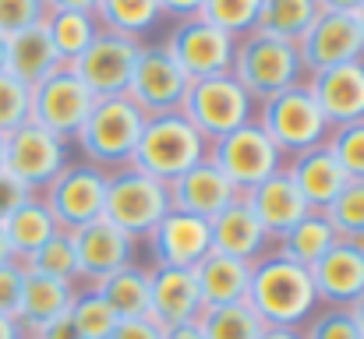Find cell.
<instances>
[{
  "instance_id": "obj_1",
  "label": "cell",
  "mask_w": 364,
  "mask_h": 339,
  "mask_svg": "<svg viewBox=\"0 0 364 339\" xmlns=\"http://www.w3.org/2000/svg\"><path fill=\"white\" fill-rule=\"evenodd\" d=\"M265 329H301L322 304L311 283V272L276 251L251 265L247 301H244Z\"/></svg>"
},
{
  "instance_id": "obj_2",
  "label": "cell",
  "mask_w": 364,
  "mask_h": 339,
  "mask_svg": "<svg viewBox=\"0 0 364 339\" xmlns=\"http://www.w3.org/2000/svg\"><path fill=\"white\" fill-rule=\"evenodd\" d=\"M202 159H209V141L191 127V120L184 113H159V117H145L131 166L163 184H173Z\"/></svg>"
},
{
  "instance_id": "obj_3",
  "label": "cell",
  "mask_w": 364,
  "mask_h": 339,
  "mask_svg": "<svg viewBox=\"0 0 364 339\" xmlns=\"http://www.w3.org/2000/svg\"><path fill=\"white\" fill-rule=\"evenodd\" d=\"M230 75L255 99V107L279 96V92H287V89H294V85H301L308 78L297 46L283 43L276 36H265V32H247V36L237 39Z\"/></svg>"
},
{
  "instance_id": "obj_4",
  "label": "cell",
  "mask_w": 364,
  "mask_h": 339,
  "mask_svg": "<svg viewBox=\"0 0 364 339\" xmlns=\"http://www.w3.org/2000/svg\"><path fill=\"white\" fill-rule=\"evenodd\" d=\"M255 124L269 134V141L279 149L283 163L308 152V149H318L326 145L329 138V120L322 117L315 96L308 92V85H294L265 103L255 107Z\"/></svg>"
},
{
  "instance_id": "obj_5",
  "label": "cell",
  "mask_w": 364,
  "mask_h": 339,
  "mask_svg": "<svg viewBox=\"0 0 364 339\" xmlns=\"http://www.w3.org/2000/svg\"><path fill=\"white\" fill-rule=\"evenodd\" d=\"M141 127H145V113L138 110L127 96L100 99L92 107V113H89V120L82 124L75 145L85 156V163H92V166L110 173V170L131 166V156L138 149Z\"/></svg>"
},
{
  "instance_id": "obj_6",
  "label": "cell",
  "mask_w": 364,
  "mask_h": 339,
  "mask_svg": "<svg viewBox=\"0 0 364 339\" xmlns=\"http://www.w3.org/2000/svg\"><path fill=\"white\" fill-rule=\"evenodd\" d=\"M170 212V188L134 166H121L107 173V202L103 220L127 233L134 244H141L159 220Z\"/></svg>"
},
{
  "instance_id": "obj_7",
  "label": "cell",
  "mask_w": 364,
  "mask_h": 339,
  "mask_svg": "<svg viewBox=\"0 0 364 339\" xmlns=\"http://www.w3.org/2000/svg\"><path fill=\"white\" fill-rule=\"evenodd\" d=\"M181 113L213 145V141L227 138L230 131L255 120V99L244 92L234 75H216V78H202V82L188 85Z\"/></svg>"
},
{
  "instance_id": "obj_8",
  "label": "cell",
  "mask_w": 364,
  "mask_h": 339,
  "mask_svg": "<svg viewBox=\"0 0 364 339\" xmlns=\"http://www.w3.org/2000/svg\"><path fill=\"white\" fill-rule=\"evenodd\" d=\"M96 103L100 99L85 89V82L71 68H57L53 75H46L39 85L28 89V120L75 145Z\"/></svg>"
},
{
  "instance_id": "obj_9",
  "label": "cell",
  "mask_w": 364,
  "mask_h": 339,
  "mask_svg": "<svg viewBox=\"0 0 364 339\" xmlns=\"http://www.w3.org/2000/svg\"><path fill=\"white\" fill-rule=\"evenodd\" d=\"M68 163H71V141L43 131L32 120L4 138V170L32 195H43Z\"/></svg>"
},
{
  "instance_id": "obj_10",
  "label": "cell",
  "mask_w": 364,
  "mask_h": 339,
  "mask_svg": "<svg viewBox=\"0 0 364 339\" xmlns=\"http://www.w3.org/2000/svg\"><path fill=\"white\" fill-rule=\"evenodd\" d=\"M166 46V53L173 57V64L184 71L188 82H202V78H216V75H230L234 68V50L237 39L213 28L202 18H188V21H173V28L166 32V39H159Z\"/></svg>"
},
{
  "instance_id": "obj_11",
  "label": "cell",
  "mask_w": 364,
  "mask_h": 339,
  "mask_svg": "<svg viewBox=\"0 0 364 339\" xmlns=\"http://www.w3.org/2000/svg\"><path fill=\"white\" fill-rule=\"evenodd\" d=\"M209 159L216 163V170L241 191L247 195L255 184H262L265 177H272L276 170H283V156L279 149L269 141V134L251 120L237 131H230L227 138L209 145Z\"/></svg>"
},
{
  "instance_id": "obj_12",
  "label": "cell",
  "mask_w": 364,
  "mask_h": 339,
  "mask_svg": "<svg viewBox=\"0 0 364 339\" xmlns=\"http://www.w3.org/2000/svg\"><path fill=\"white\" fill-rule=\"evenodd\" d=\"M60 230H78L96 220H103V202H107V170L92 163H68L60 177L39 195Z\"/></svg>"
},
{
  "instance_id": "obj_13",
  "label": "cell",
  "mask_w": 364,
  "mask_h": 339,
  "mask_svg": "<svg viewBox=\"0 0 364 339\" xmlns=\"http://www.w3.org/2000/svg\"><path fill=\"white\" fill-rule=\"evenodd\" d=\"M188 78L184 71L173 64V57L166 53L163 43H141L131 85H127V99L145 113V117H159V113H181L184 96H188Z\"/></svg>"
},
{
  "instance_id": "obj_14",
  "label": "cell",
  "mask_w": 364,
  "mask_h": 339,
  "mask_svg": "<svg viewBox=\"0 0 364 339\" xmlns=\"http://www.w3.org/2000/svg\"><path fill=\"white\" fill-rule=\"evenodd\" d=\"M138 53H141L138 39H127V36H117V32L103 28L92 39V46L75 64H68V68L85 82V89L96 99H121V96H127Z\"/></svg>"
},
{
  "instance_id": "obj_15",
  "label": "cell",
  "mask_w": 364,
  "mask_h": 339,
  "mask_svg": "<svg viewBox=\"0 0 364 339\" xmlns=\"http://www.w3.org/2000/svg\"><path fill=\"white\" fill-rule=\"evenodd\" d=\"M297 53H301L304 75L361 60L364 39H361V28H358V18L354 14H336V11H318L311 28L297 43Z\"/></svg>"
},
{
  "instance_id": "obj_16",
  "label": "cell",
  "mask_w": 364,
  "mask_h": 339,
  "mask_svg": "<svg viewBox=\"0 0 364 339\" xmlns=\"http://www.w3.org/2000/svg\"><path fill=\"white\" fill-rule=\"evenodd\" d=\"M152 265H166V269H195L209 251H213V230L209 220L188 216V212H166L159 226L145 237Z\"/></svg>"
},
{
  "instance_id": "obj_17",
  "label": "cell",
  "mask_w": 364,
  "mask_h": 339,
  "mask_svg": "<svg viewBox=\"0 0 364 339\" xmlns=\"http://www.w3.org/2000/svg\"><path fill=\"white\" fill-rule=\"evenodd\" d=\"M71 240H75V254H78V279L85 286H96L107 276H114L117 269L131 265L134 251H138V244L107 220L71 230Z\"/></svg>"
},
{
  "instance_id": "obj_18",
  "label": "cell",
  "mask_w": 364,
  "mask_h": 339,
  "mask_svg": "<svg viewBox=\"0 0 364 339\" xmlns=\"http://www.w3.org/2000/svg\"><path fill=\"white\" fill-rule=\"evenodd\" d=\"M311 283L322 308H350L364 294V251L354 240H336L311 269Z\"/></svg>"
},
{
  "instance_id": "obj_19",
  "label": "cell",
  "mask_w": 364,
  "mask_h": 339,
  "mask_svg": "<svg viewBox=\"0 0 364 339\" xmlns=\"http://www.w3.org/2000/svg\"><path fill=\"white\" fill-rule=\"evenodd\" d=\"M304 85L315 96L329 127L364 120V57L340 64V68H329V71H315L304 78Z\"/></svg>"
},
{
  "instance_id": "obj_20",
  "label": "cell",
  "mask_w": 364,
  "mask_h": 339,
  "mask_svg": "<svg viewBox=\"0 0 364 339\" xmlns=\"http://www.w3.org/2000/svg\"><path fill=\"white\" fill-rule=\"evenodd\" d=\"M149 318L159 329H173L202 318V297L191 269H166V265L149 269Z\"/></svg>"
},
{
  "instance_id": "obj_21",
  "label": "cell",
  "mask_w": 364,
  "mask_h": 339,
  "mask_svg": "<svg viewBox=\"0 0 364 339\" xmlns=\"http://www.w3.org/2000/svg\"><path fill=\"white\" fill-rule=\"evenodd\" d=\"M166 188H170V209L198 216V220H216L227 205L241 198V191L216 170L213 159H202L198 166H191Z\"/></svg>"
},
{
  "instance_id": "obj_22",
  "label": "cell",
  "mask_w": 364,
  "mask_h": 339,
  "mask_svg": "<svg viewBox=\"0 0 364 339\" xmlns=\"http://www.w3.org/2000/svg\"><path fill=\"white\" fill-rule=\"evenodd\" d=\"M247 209L255 212V220L262 223V230L272 237V244L290 230L294 223H301L311 209L308 202L301 198V191L294 188V181L287 177V170H276L272 177H265L262 184H255L247 195H244Z\"/></svg>"
},
{
  "instance_id": "obj_23",
  "label": "cell",
  "mask_w": 364,
  "mask_h": 339,
  "mask_svg": "<svg viewBox=\"0 0 364 339\" xmlns=\"http://www.w3.org/2000/svg\"><path fill=\"white\" fill-rule=\"evenodd\" d=\"M283 170H287V177L294 181V188L301 191V198L308 202V209H315V212H326V209L340 198V191L350 184L347 173L340 170V163L333 159V152H329L326 145L308 149V152L287 159Z\"/></svg>"
},
{
  "instance_id": "obj_24",
  "label": "cell",
  "mask_w": 364,
  "mask_h": 339,
  "mask_svg": "<svg viewBox=\"0 0 364 339\" xmlns=\"http://www.w3.org/2000/svg\"><path fill=\"white\" fill-rule=\"evenodd\" d=\"M209 230H213V251L230 254V258L247 262V265H255L258 258H265L272 251V237L255 220L244 195L234 205H227L216 220H209Z\"/></svg>"
},
{
  "instance_id": "obj_25",
  "label": "cell",
  "mask_w": 364,
  "mask_h": 339,
  "mask_svg": "<svg viewBox=\"0 0 364 339\" xmlns=\"http://www.w3.org/2000/svg\"><path fill=\"white\" fill-rule=\"evenodd\" d=\"M191 272H195V286H198V297H202V311L247 301V283H251V265L247 262H237V258L220 254V251H209Z\"/></svg>"
},
{
  "instance_id": "obj_26",
  "label": "cell",
  "mask_w": 364,
  "mask_h": 339,
  "mask_svg": "<svg viewBox=\"0 0 364 339\" xmlns=\"http://www.w3.org/2000/svg\"><path fill=\"white\" fill-rule=\"evenodd\" d=\"M71 301H75V286H71V283L25 272L21 304H18V325H21V333H25V336H36V333H43L46 325L68 318Z\"/></svg>"
},
{
  "instance_id": "obj_27",
  "label": "cell",
  "mask_w": 364,
  "mask_h": 339,
  "mask_svg": "<svg viewBox=\"0 0 364 339\" xmlns=\"http://www.w3.org/2000/svg\"><path fill=\"white\" fill-rule=\"evenodd\" d=\"M57 68H64V64H60V57H57L43 25H32L25 32L7 36V75H14L21 85L32 89L46 75H53Z\"/></svg>"
},
{
  "instance_id": "obj_28",
  "label": "cell",
  "mask_w": 364,
  "mask_h": 339,
  "mask_svg": "<svg viewBox=\"0 0 364 339\" xmlns=\"http://www.w3.org/2000/svg\"><path fill=\"white\" fill-rule=\"evenodd\" d=\"M336 240H340V237H336L333 223L326 220V212H315V209H311L301 223H294L272 244V251L283 254V258H290V262H297V265H304V269H311L322 254H329V247H333Z\"/></svg>"
},
{
  "instance_id": "obj_29",
  "label": "cell",
  "mask_w": 364,
  "mask_h": 339,
  "mask_svg": "<svg viewBox=\"0 0 364 339\" xmlns=\"http://www.w3.org/2000/svg\"><path fill=\"white\" fill-rule=\"evenodd\" d=\"M43 28H46V36H50V43H53L64 68L75 64L92 46V39L103 32L92 11H46Z\"/></svg>"
},
{
  "instance_id": "obj_30",
  "label": "cell",
  "mask_w": 364,
  "mask_h": 339,
  "mask_svg": "<svg viewBox=\"0 0 364 339\" xmlns=\"http://www.w3.org/2000/svg\"><path fill=\"white\" fill-rule=\"evenodd\" d=\"M60 226L53 220V212L46 209V202L39 198V195H32L7 223H4V233H7V244H11V251H14V258L18 262H25L28 254H36L53 233H57Z\"/></svg>"
},
{
  "instance_id": "obj_31",
  "label": "cell",
  "mask_w": 364,
  "mask_h": 339,
  "mask_svg": "<svg viewBox=\"0 0 364 339\" xmlns=\"http://www.w3.org/2000/svg\"><path fill=\"white\" fill-rule=\"evenodd\" d=\"M92 14H96L100 28L138 39V43H141V36H149L163 21L159 0H100Z\"/></svg>"
},
{
  "instance_id": "obj_32",
  "label": "cell",
  "mask_w": 364,
  "mask_h": 339,
  "mask_svg": "<svg viewBox=\"0 0 364 339\" xmlns=\"http://www.w3.org/2000/svg\"><path fill=\"white\" fill-rule=\"evenodd\" d=\"M96 290L107 297V304L117 311V318H145L149 315V269L131 262L96 283Z\"/></svg>"
},
{
  "instance_id": "obj_33",
  "label": "cell",
  "mask_w": 364,
  "mask_h": 339,
  "mask_svg": "<svg viewBox=\"0 0 364 339\" xmlns=\"http://www.w3.org/2000/svg\"><path fill=\"white\" fill-rule=\"evenodd\" d=\"M315 18H318L315 0H265L255 32H265V36H276V39L297 46Z\"/></svg>"
},
{
  "instance_id": "obj_34",
  "label": "cell",
  "mask_w": 364,
  "mask_h": 339,
  "mask_svg": "<svg viewBox=\"0 0 364 339\" xmlns=\"http://www.w3.org/2000/svg\"><path fill=\"white\" fill-rule=\"evenodd\" d=\"M25 272H36V276H46V279H60V283H71L78 286V254H75V240L68 230H57L36 254H28L25 262Z\"/></svg>"
},
{
  "instance_id": "obj_35",
  "label": "cell",
  "mask_w": 364,
  "mask_h": 339,
  "mask_svg": "<svg viewBox=\"0 0 364 339\" xmlns=\"http://www.w3.org/2000/svg\"><path fill=\"white\" fill-rule=\"evenodd\" d=\"M68 318L82 333V339H110V333L121 322L117 311L107 304V297L96 286H75V301H71Z\"/></svg>"
},
{
  "instance_id": "obj_36",
  "label": "cell",
  "mask_w": 364,
  "mask_h": 339,
  "mask_svg": "<svg viewBox=\"0 0 364 339\" xmlns=\"http://www.w3.org/2000/svg\"><path fill=\"white\" fill-rule=\"evenodd\" d=\"M198 325H202L205 339H262L265 333L262 318L247 304H227V308L202 311Z\"/></svg>"
},
{
  "instance_id": "obj_37",
  "label": "cell",
  "mask_w": 364,
  "mask_h": 339,
  "mask_svg": "<svg viewBox=\"0 0 364 339\" xmlns=\"http://www.w3.org/2000/svg\"><path fill=\"white\" fill-rule=\"evenodd\" d=\"M262 4L265 0H205L202 7V21H209L213 28L241 39L247 32L258 28V18H262Z\"/></svg>"
},
{
  "instance_id": "obj_38",
  "label": "cell",
  "mask_w": 364,
  "mask_h": 339,
  "mask_svg": "<svg viewBox=\"0 0 364 339\" xmlns=\"http://www.w3.org/2000/svg\"><path fill=\"white\" fill-rule=\"evenodd\" d=\"M326 220L333 223L340 240L361 244L364 240V181H350L340 191V198L326 209Z\"/></svg>"
},
{
  "instance_id": "obj_39",
  "label": "cell",
  "mask_w": 364,
  "mask_h": 339,
  "mask_svg": "<svg viewBox=\"0 0 364 339\" xmlns=\"http://www.w3.org/2000/svg\"><path fill=\"white\" fill-rule=\"evenodd\" d=\"M326 149L333 152V159L340 163L347 181H364V120L329 127Z\"/></svg>"
},
{
  "instance_id": "obj_40",
  "label": "cell",
  "mask_w": 364,
  "mask_h": 339,
  "mask_svg": "<svg viewBox=\"0 0 364 339\" xmlns=\"http://www.w3.org/2000/svg\"><path fill=\"white\" fill-rule=\"evenodd\" d=\"M301 339H364L347 308H318L304 325Z\"/></svg>"
},
{
  "instance_id": "obj_41",
  "label": "cell",
  "mask_w": 364,
  "mask_h": 339,
  "mask_svg": "<svg viewBox=\"0 0 364 339\" xmlns=\"http://www.w3.org/2000/svg\"><path fill=\"white\" fill-rule=\"evenodd\" d=\"M21 124H28V85H21L14 75L4 71L0 75V134L7 138Z\"/></svg>"
},
{
  "instance_id": "obj_42",
  "label": "cell",
  "mask_w": 364,
  "mask_h": 339,
  "mask_svg": "<svg viewBox=\"0 0 364 339\" xmlns=\"http://www.w3.org/2000/svg\"><path fill=\"white\" fill-rule=\"evenodd\" d=\"M43 18H46V0H0V36L43 25Z\"/></svg>"
},
{
  "instance_id": "obj_43",
  "label": "cell",
  "mask_w": 364,
  "mask_h": 339,
  "mask_svg": "<svg viewBox=\"0 0 364 339\" xmlns=\"http://www.w3.org/2000/svg\"><path fill=\"white\" fill-rule=\"evenodd\" d=\"M21 286H25V265L7 262L0 265V315L18 322V304H21Z\"/></svg>"
},
{
  "instance_id": "obj_44",
  "label": "cell",
  "mask_w": 364,
  "mask_h": 339,
  "mask_svg": "<svg viewBox=\"0 0 364 339\" xmlns=\"http://www.w3.org/2000/svg\"><path fill=\"white\" fill-rule=\"evenodd\" d=\"M28 198H32V191H28L25 184H18L7 170H0V226L7 223Z\"/></svg>"
},
{
  "instance_id": "obj_45",
  "label": "cell",
  "mask_w": 364,
  "mask_h": 339,
  "mask_svg": "<svg viewBox=\"0 0 364 339\" xmlns=\"http://www.w3.org/2000/svg\"><path fill=\"white\" fill-rule=\"evenodd\" d=\"M110 339H163V329L145 315V318H121Z\"/></svg>"
},
{
  "instance_id": "obj_46",
  "label": "cell",
  "mask_w": 364,
  "mask_h": 339,
  "mask_svg": "<svg viewBox=\"0 0 364 339\" xmlns=\"http://www.w3.org/2000/svg\"><path fill=\"white\" fill-rule=\"evenodd\" d=\"M205 7V0H159V11L163 18H173V21H188V18H198Z\"/></svg>"
},
{
  "instance_id": "obj_47",
  "label": "cell",
  "mask_w": 364,
  "mask_h": 339,
  "mask_svg": "<svg viewBox=\"0 0 364 339\" xmlns=\"http://www.w3.org/2000/svg\"><path fill=\"white\" fill-rule=\"evenodd\" d=\"M32 339H82V333L71 325V318H60V322H53V325H46L43 333H36Z\"/></svg>"
},
{
  "instance_id": "obj_48",
  "label": "cell",
  "mask_w": 364,
  "mask_h": 339,
  "mask_svg": "<svg viewBox=\"0 0 364 339\" xmlns=\"http://www.w3.org/2000/svg\"><path fill=\"white\" fill-rule=\"evenodd\" d=\"M100 0H46V11H96Z\"/></svg>"
},
{
  "instance_id": "obj_49",
  "label": "cell",
  "mask_w": 364,
  "mask_h": 339,
  "mask_svg": "<svg viewBox=\"0 0 364 339\" xmlns=\"http://www.w3.org/2000/svg\"><path fill=\"white\" fill-rule=\"evenodd\" d=\"M163 339H205V336H202V325L198 322H188V325L163 329Z\"/></svg>"
},
{
  "instance_id": "obj_50",
  "label": "cell",
  "mask_w": 364,
  "mask_h": 339,
  "mask_svg": "<svg viewBox=\"0 0 364 339\" xmlns=\"http://www.w3.org/2000/svg\"><path fill=\"white\" fill-rule=\"evenodd\" d=\"M318 11H336V14H354L364 0H315Z\"/></svg>"
},
{
  "instance_id": "obj_51",
  "label": "cell",
  "mask_w": 364,
  "mask_h": 339,
  "mask_svg": "<svg viewBox=\"0 0 364 339\" xmlns=\"http://www.w3.org/2000/svg\"><path fill=\"white\" fill-rule=\"evenodd\" d=\"M0 339H25V333H21V325L14 318H4L0 315Z\"/></svg>"
},
{
  "instance_id": "obj_52",
  "label": "cell",
  "mask_w": 364,
  "mask_h": 339,
  "mask_svg": "<svg viewBox=\"0 0 364 339\" xmlns=\"http://www.w3.org/2000/svg\"><path fill=\"white\" fill-rule=\"evenodd\" d=\"M262 339H301V329H265Z\"/></svg>"
},
{
  "instance_id": "obj_53",
  "label": "cell",
  "mask_w": 364,
  "mask_h": 339,
  "mask_svg": "<svg viewBox=\"0 0 364 339\" xmlns=\"http://www.w3.org/2000/svg\"><path fill=\"white\" fill-rule=\"evenodd\" d=\"M7 262H18V258H14V251H11V244H7V233H4V226H0V265H7Z\"/></svg>"
},
{
  "instance_id": "obj_54",
  "label": "cell",
  "mask_w": 364,
  "mask_h": 339,
  "mask_svg": "<svg viewBox=\"0 0 364 339\" xmlns=\"http://www.w3.org/2000/svg\"><path fill=\"white\" fill-rule=\"evenodd\" d=\"M347 311L354 315V322H358V329H361V336H364V294L354 301V304H350V308H347Z\"/></svg>"
},
{
  "instance_id": "obj_55",
  "label": "cell",
  "mask_w": 364,
  "mask_h": 339,
  "mask_svg": "<svg viewBox=\"0 0 364 339\" xmlns=\"http://www.w3.org/2000/svg\"><path fill=\"white\" fill-rule=\"evenodd\" d=\"M7 71V36H0V75Z\"/></svg>"
},
{
  "instance_id": "obj_56",
  "label": "cell",
  "mask_w": 364,
  "mask_h": 339,
  "mask_svg": "<svg viewBox=\"0 0 364 339\" xmlns=\"http://www.w3.org/2000/svg\"><path fill=\"white\" fill-rule=\"evenodd\" d=\"M354 18H358V28H361V39H364V4L354 11Z\"/></svg>"
},
{
  "instance_id": "obj_57",
  "label": "cell",
  "mask_w": 364,
  "mask_h": 339,
  "mask_svg": "<svg viewBox=\"0 0 364 339\" xmlns=\"http://www.w3.org/2000/svg\"><path fill=\"white\" fill-rule=\"evenodd\" d=\"M0 170H4V134H0Z\"/></svg>"
},
{
  "instance_id": "obj_58",
  "label": "cell",
  "mask_w": 364,
  "mask_h": 339,
  "mask_svg": "<svg viewBox=\"0 0 364 339\" xmlns=\"http://www.w3.org/2000/svg\"><path fill=\"white\" fill-rule=\"evenodd\" d=\"M361 251H364V240H361Z\"/></svg>"
},
{
  "instance_id": "obj_59",
  "label": "cell",
  "mask_w": 364,
  "mask_h": 339,
  "mask_svg": "<svg viewBox=\"0 0 364 339\" xmlns=\"http://www.w3.org/2000/svg\"><path fill=\"white\" fill-rule=\"evenodd\" d=\"M25 339H32V336H25Z\"/></svg>"
}]
</instances>
